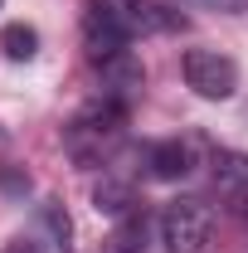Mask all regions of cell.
<instances>
[{"instance_id": "3", "label": "cell", "mask_w": 248, "mask_h": 253, "mask_svg": "<svg viewBox=\"0 0 248 253\" xmlns=\"http://www.w3.org/2000/svg\"><path fill=\"white\" fill-rule=\"evenodd\" d=\"M214 234V210L205 200H170L161 210V244L165 253H205Z\"/></svg>"}, {"instance_id": "5", "label": "cell", "mask_w": 248, "mask_h": 253, "mask_svg": "<svg viewBox=\"0 0 248 253\" xmlns=\"http://www.w3.org/2000/svg\"><path fill=\"white\" fill-rule=\"evenodd\" d=\"M209 180H214L219 200H224L234 214H248V151L219 146L214 156H209Z\"/></svg>"}, {"instance_id": "8", "label": "cell", "mask_w": 248, "mask_h": 253, "mask_svg": "<svg viewBox=\"0 0 248 253\" xmlns=\"http://www.w3.org/2000/svg\"><path fill=\"white\" fill-rule=\"evenodd\" d=\"M39 224H44V234H49V249H54V253H68V234H73V224H68V214H63L54 200L39 210Z\"/></svg>"}, {"instance_id": "1", "label": "cell", "mask_w": 248, "mask_h": 253, "mask_svg": "<svg viewBox=\"0 0 248 253\" xmlns=\"http://www.w3.org/2000/svg\"><path fill=\"white\" fill-rule=\"evenodd\" d=\"M180 25L175 10L156 5V0H88L83 5V44H88V59L107 63L126 54L136 39L146 34H165Z\"/></svg>"}, {"instance_id": "12", "label": "cell", "mask_w": 248, "mask_h": 253, "mask_svg": "<svg viewBox=\"0 0 248 253\" xmlns=\"http://www.w3.org/2000/svg\"><path fill=\"white\" fill-rule=\"evenodd\" d=\"M0 253H44V249H39V239H20V244H10V249H0Z\"/></svg>"}, {"instance_id": "13", "label": "cell", "mask_w": 248, "mask_h": 253, "mask_svg": "<svg viewBox=\"0 0 248 253\" xmlns=\"http://www.w3.org/2000/svg\"><path fill=\"white\" fill-rule=\"evenodd\" d=\"M0 5H5V0H0Z\"/></svg>"}, {"instance_id": "4", "label": "cell", "mask_w": 248, "mask_h": 253, "mask_svg": "<svg viewBox=\"0 0 248 253\" xmlns=\"http://www.w3.org/2000/svg\"><path fill=\"white\" fill-rule=\"evenodd\" d=\"M180 73H185V88H195L209 102H224V97L239 93V63L219 49H185Z\"/></svg>"}, {"instance_id": "7", "label": "cell", "mask_w": 248, "mask_h": 253, "mask_svg": "<svg viewBox=\"0 0 248 253\" xmlns=\"http://www.w3.org/2000/svg\"><path fill=\"white\" fill-rule=\"evenodd\" d=\"M146 166H151L156 180H180L190 170V151L180 146V141H156L151 151H146Z\"/></svg>"}, {"instance_id": "10", "label": "cell", "mask_w": 248, "mask_h": 253, "mask_svg": "<svg viewBox=\"0 0 248 253\" xmlns=\"http://www.w3.org/2000/svg\"><path fill=\"white\" fill-rule=\"evenodd\" d=\"M0 44H5V54H10V59L20 63V59H34V44H39V39H34V30H25V25H10Z\"/></svg>"}, {"instance_id": "2", "label": "cell", "mask_w": 248, "mask_h": 253, "mask_svg": "<svg viewBox=\"0 0 248 253\" xmlns=\"http://www.w3.org/2000/svg\"><path fill=\"white\" fill-rule=\"evenodd\" d=\"M122 126H126V107L112 97H97L63 126V146L78 166H102L112 156V146L122 141Z\"/></svg>"}, {"instance_id": "6", "label": "cell", "mask_w": 248, "mask_h": 253, "mask_svg": "<svg viewBox=\"0 0 248 253\" xmlns=\"http://www.w3.org/2000/svg\"><path fill=\"white\" fill-rule=\"evenodd\" d=\"M97 253H146V214H122L117 219V229L102 239V249Z\"/></svg>"}, {"instance_id": "9", "label": "cell", "mask_w": 248, "mask_h": 253, "mask_svg": "<svg viewBox=\"0 0 248 253\" xmlns=\"http://www.w3.org/2000/svg\"><path fill=\"white\" fill-rule=\"evenodd\" d=\"M93 200H97V210H107V214H131V190H126V185H112V180H102Z\"/></svg>"}, {"instance_id": "11", "label": "cell", "mask_w": 248, "mask_h": 253, "mask_svg": "<svg viewBox=\"0 0 248 253\" xmlns=\"http://www.w3.org/2000/svg\"><path fill=\"white\" fill-rule=\"evenodd\" d=\"M185 5H195V10H219V15H244L248 0H185Z\"/></svg>"}]
</instances>
